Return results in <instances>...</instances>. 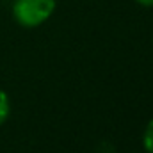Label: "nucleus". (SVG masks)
<instances>
[{
    "label": "nucleus",
    "mask_w": 153,
    "mask_h": 153,
    "mask_svg": "<svg viewBox=\"0 0 153 153\" xmlns=\"http://www.w3.org/2000/svg\"><path fill=\"white\" fill-rule=\"evenodd\" d=\"M11 112V102H9V96L5 94V91L0 89V125L5 123V119L9 117Z\"/></svg>",
    "instance_id": "2"
},
{
    "label": "nucleus",
    "mask_w": 153,
    "mask_h": 153,
    "mask_svg": "<svg viewBox=\"0 0 153 153\" xmlns=\"http://www.w3.org/2000/svg\"><path fill=\"white\" fill-rule=\"evenodd\" d=\"M55 11V0H14L13 16L27 29L39 27Z\"/></svg>",
    "instance_id": "1"
},
{
    "label": "nucleus",
    "mask_w": 153,
    "mask_h": 153,
    "mask_svg": "<svg viewBox=\"0 0 153 153\" xmlns=\"http://www.w3.org/2000/svg\"><path fill=\"white\" fill-rule=\"evenodd\" d=\"M135 2L144 5V7H153V0H135Z\"/></svg>",
    "instance_id": "4"
},
{
    "label": "nucleus",
    "mask_w": 153,
    "mask_h": 153,
    "mask_svg": "<svg viewBox=\"0 0 153 153\" xmlns=\"http://www.w3.org/2000/svg\"><path fill=\"white\" fill-rule=\"evenodd\" d=\"M143 146L148 153H153V119L146 125L144 134H143Z\"/></svg>",
    "instance_id": "3"
}]
</instances>
